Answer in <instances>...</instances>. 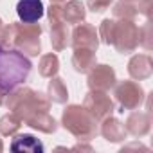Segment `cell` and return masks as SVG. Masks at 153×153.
Listing matches in <instances>:
<instances>
[{"label":"cell","instance_id":"6da1fadb","mask_svg":"<svg viewBox=\"0 0 153 153\" xmlns=\"http://www.w3.org/2000/svg\"><path fill=\"white\" fill-rule=\"evenodd\" d=\"M42 25L40 24H25L13 22L9 25H2L0 29V47L2 49H16L27 56H38L42 51Z\"/></svg>","mask_w":153,"mask_h":153},{"label":"cell","instance_id":"7a4b0ae2","mask_svg":"<svg viewBox=\"0 0 153 153\" xmlns=\"http://www.w3.org/2000/svg\"><path fill=\"white\" fill-rule=\"evenodd\" d=\"M31 59L16 49L0 47V92L6 96L22 85L31 74Z\"/></svg>","mask_w":153,"mask_h":153},{"label":"cell","instance_id":"3957f363","mask_svg":"<svg viewBox=\"0 0 153 153\" xmlns=\"http://www.w3.org/2000/svg\"><path fill=\"white\" fill-rule=\"evenodd\" d=\"M6 106L13 114H16L22 121L29 119L31 115H36L40 112L51 110V99L43 92H36L29 87H16L6 96Z\"/></svg>","mask_w":153,"mask_h":153},{"label":"cell","instance_id":"277c9868","mask_svg":"<svg viewBox=\"0 0 153 153\" xmlns=\"http://www.w3.org/2000/svg\"><path fill=\"white\" fill-rule=\"evenodd\" d=\"M61 126L78 140H92L97 135V121L81 105H68L61 115Z\"/></svg>","mask_w":153,"mask_h":153},{"label":"cell","instance_id":"5b68a950","mask_svg":"<svg viewBox=\"0 0 153 153\" xmlns=\"http://www.w3.org/2000/svg\"><path fill=\"white\" fill-rule=\"evenodd\" d=\"M112 45L121 54H130L139 47V27L133 20H115Z\"/></svg>","mask_w":153,"mask_h":153},{"label":"cell","instance_id":"8992f818","mask_svg":"<svg viewBox=\"0 0 153 153\" xmlns=\"http://www.w3.org/2000/svg\"><path fill=\"white\" fill-rule=\"evenodd\" d=\"M114 96L121 106V112L124 110H135L142 105L146 94L144 88L137 81H119L114 85Z\"/></svg>","mask_w":153,"mask_h":153},{"label":"cell","instance_id":"52a82bcc","mask_svg":"<svg viewBox=\"0 0 153 153\" xmlns=\"http://www.w3.org/2000/svg\"><path fill=\"white\" fill-rule=\"evenodd\" d=\"M85 110L99 123L114 114V101L105 90H90L83 101Z\"/></svg>","mask_w":153,"mask_h":153},{"label":"cell","instance_id":"ba28073f","mask_svg":"<svg viewBox=\"0 0 153 153\" xmlns=\"http://www.w3.org/2000/svg\"><path fill=\"white\" fill-rule=\"evenodd\" d=\"M88 88L90 90H110L115 83H117V78H115V70L110 67V65H94L88 72Z\"/></svg>","mask_w":153,"mask_h":153},{"label":"cell","instance_id":"9c48e42d","mask_svg":"<svg viewBox=\"0 0 153 153\" xmlns=\"http://www.w3.org/2000/svg\"><path fill=\"white\" fill-rule=\"evenodd\" d=\"M70 45L72 49H92L97 51L99 47V34L92 24H76L74 31L70 33Z\"/></svg>","mask_w":153,"mask_h":153},{"label":"cell","instance_id":"30bf717a","mask_svg":"<svg viewBox=\"0 0 153 153\" xmlns=\"http://www.w3.org/2000/svg\"><path fill=\"white\" fill-rule=\"evenodd\" d=\"M45 13L42 0H18L16 4V15L22 22L25 24H34L38 22Z\"/></svg>","mask_w":153,"mask_h":153},{"label":"cell","instance_id":"8fae6325","mask_svg":"<svg viewBox=\"0 0 153 153\" xmlns=\"http://www.w3.org/2000/svg\"><path fill=\"white\" fill-rule=\"evenodd\" d=\"M128 74L137 81H144L153 74V61L148 54H135L128 61Z\"/></svg>","mask_w":153,"mask_h":153},{"label":"cell","instance_id":"7c38bea8","mask_svg":"<svg viewBox=\"0 0 153 153\" xmlns=\"http://www.w3.org/2000/svg\"><path fill=\"white\" fill-rule=\"evenodd\" d=\"M124 128L133 137H144L151 130V117L148 112H133L128 115Z\"/></svg>","mask_w":153,"mask_h":153},{"label":"cell","instance_id":"4fadbf2b","mask_svg":"<svg viewBox=\"0 0 153 153\" xmlns=\"http://www.w3.org/2000/svg\"><path fill=\"white\" fill-rule=\"evenodd\" d=\"M99 131H101V135H103L108 142H121V140H124L126 135H128L124 124H123L119 119L112 117V115L101 121V130H99Z\"/></svg>","mask_w":153,"mask_h":153},{"label":"cell","instance_id":"5bb4252c","mask_svg":"<svg viewBox=\"0 0 153 153\" xmlns=\"http://www.w3.org/2000/svg\"><path fill=\"white\" fill-rule=\"evenodd\" d=\"M61 16L65 24H81L85 22L87 16V9L85 4L79 0H67L65 4H61Z\"/></svg>","mask_w":153,"mask_h":153},{"label":"cell","instance_id":"9a60e30c","mask_svg":"<svg viewBox=\"0 0 153 153\" xmlns=\"http://www.w3.org/2000/svg\"><path fill=\"white\" fill-rule=\"evenodd\" d=\"M94 65H96V51L85 49V47L74 49V54H72V67H74L76 72L87 74Z\"/></svg>","mask_w":153,"mask_h":153},{"label":"cell","instance_id":"2e32d148","mask_svg":"<svg viewBox=\"0 0 153 153\" xmlns=\"http://www.w3.org/2000/svg\"><path fill=\"white\" fill-rule=\"evenodd\" d=\"M43 144L31 133H20V135H15L13 142H11V151H18V153H24V151H29V153H43Z\"/></svg>","mask_w":153,"mask_h":153},{"label":"cell","instance_id":"e0dca14e","mask_svg":"<svg viewBox=\"0 0 153 153\" xmlns=\"http://www.w3.org/2000/svg\"><path fill=\"white\" fill-rule=\"evenodd\" d=\"M51 43L56 52H59L70 45V31L65 22L51 24Z\"/></svg>","mask_w":153,"mask_h":153},{"label":"cell","instance_id":"ac0fdd59","mask_svg":"<svg viewBox=\"0 0 153 153\" xmlns=\"http://www.w3.org/2000/svg\"><path fill=\"white\" fill-rule=\"evenodd\" d=\"M27 126L38 130V131H43V133H54L58 130V123L56 119L49 114V112H40L36 115H31L29 119L24 121Z\"/></svg>","mask_w":153,"mask_h":153},{"label":"cell","instance_id":"d6986e66","mask_svg":"<svg viewBox=\"0 0 153 153\" xmlns=\"http://www.w3.org/2000/svg\"><path fill=\"white\" fill-rule=\"evenodd\" d=\"M47 97L52 101V103H58V105H63L67 103L68 99V90H67V85L61 78L58 76H52L51 81H49V88H47Z\"/></svg>","mask_w":153,"mask_h":153},{"label":"cell","instance_id":"ffe728a7","mask_svg":"<svg viewBox=\"0 0 153 153\" xmlns=\"http://www.w3.org/2000/svg\"><path fill=\"white\" fill-rule=\"evenodd\" d=\"M59 70V59L54 52H49V54H43L40 58V65H38V72L43 78H52L56 76Z\"/></svg>","mask_w":153,"mask_h":153},{"label":"cell","instance_id":"44dd1931","mask_svg":"<svg viewBox=\"0 0 153 153\" xmlns=\"http://www.w3.org/2000/svg\"><path fill=\"white\" fill-rule=\"evenodd\" d=\"M20 126H22V119L13 112L0 117V135H4V137L15 135L20 130Z\"/></svg>","mask_w":153,"mask_h":153},{"label":"cell","instance_id":"7402d4cb","mask_svg":"<svg viewBox=\"0 0 153 153\" xmlns=\"http://www.w3.org/2000/svg\"><path fill=\"white\" fill-rule=\"evenodd\" d=\"M112 11H114L115 20H135V16L139 15L137 7L131 4H126V2H117Z\"/></svg>","mask_w":153,"mask_h":153},{"label":"cell","instance_id":"603a6c76","mask_svg":"<svg viewBox=\"0 0 153 153\" xmlns=\"http://www.w3.org/2000/svg\"><path fill=\"white\" fill-rule=\"evenodd\" d=\"M114 31H115V18H106V20L101 22L97 34H99V38H101L103 43L112 45V42H114Z\"/></svg>","mask_w":153,"mask_h":153},{"label":"cell","instance_id":"cb8c5ba5","mask_svg":"<svg viewBox=\"0 0 153 153\" xmlns=\"http://www.w3.org/2000/svg\"><path fill=\"white\" fill-rule=\"evenodd\" d=\"M139 45H142L146 51H151L153 47V38H151V24L146 22L139 29Z\"/></svg>","mask_w":153,"mask_h":153},{"label":"cell","instance_id":"d4e9b609","mask_svg":"<svg viewBox=\"0 0 153 153\" xmlns=\"http://www.w3.org/2000/svg\"><path fill=\"white\" fill-rule=\"evenodd\" d=\"M110 4H112V0H87L88 9L94 11V13H103V11H106V9L110 7Z\"/></svg>","mask_w":153,"mask_h":153},{"label":"cell","instance_id":"484cf974","mask_svg":"<svg viewBox=\"0 0 153 153\" xmlns=\"http://www.w3.org/2000/svg\"><path fill=\"white\" fill-rule=\"evenodd\" d=\"M72 149H74V151H79V149H81V151H92V146H88V144H76Z\"/></svg>","mask_w":153,"mask_h":153},{"label":"cell","instance_id":"4316f807","mask_svg":"<svg viewBox=\"0 0 153 153\" xmlns=\"http://www.w3.org/2000/svg\"><path fill=\"white\" fill-rule=\"evenodd\" d=\"M4 101H6V94H4V92H0V106L4 105Z\"/></svg>","mask_w":153,"mask_h":153},{"label":"cell","instance_id":"83f0119b","mask_svg":"<svg viewBox=\"0 0 153 153\" xmlns=\"http://www.w3.org/2000/svg\"><path fill=\"white\" fill-rule=\"evenodd\" d=\"M67 0H51V4H65Z\"/></svg>","mask_w":153,"mask_h":153},{"label":"cell","instance_id":"f1b7e54d","mask_svg":"<svg viewBox=\"0 0 153 153\" xmlns=\"http://www.w3.org/2000/svg\"><path fill=\"white\" fill-rule=\"evenodd\" d=\"M4 151V144H2V139H0V153Z\"/></svg>","mask_w":153,"mask_h":153}]
</instances>
